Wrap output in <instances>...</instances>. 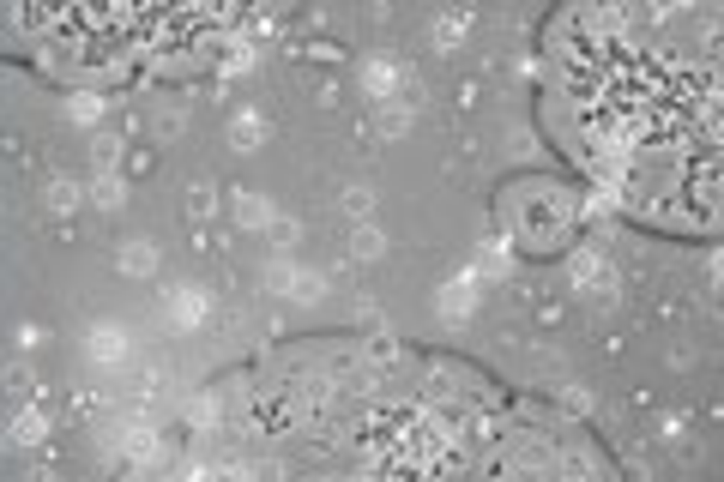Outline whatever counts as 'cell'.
I'll list each match as a JSON object with an SVG mask.
<instances>
[{"mask_svg":"<svg viewBox=\"0 0 724 482\" xmlns=\"http://www.w3.org/2000/svg\"><path fill=\"white\" fill-rule=\"evenodd\" d=\"M568 283L580 290V296H591V301H598V296H610V283H616V271L604 266V253L580 248V253L568 260Z\"/></svg>","mask_w":724,"mask_h":482,"instance_id":"cell-1","label":"cell"},{"mask_svg":"<svg viewBox=\"0 0 724 482\" xmlns=\"http://www.w3.org/2000/svg\"><path fill=\"white\" fill-rule=\"evenodd\" d=\"M205 314H212V296H205V283H175V290H169V326L193 332V326H205Z\"/></svg>","mask_w":724,"mask_h":482,"instance_id":"cell-2","label":"cell"},{"mask_svg":"<svg viewBox=\"0 0 724 482\" xmlns=\"http://www.w3.org/2000/svg\"><path fill=\"white\" fill-rule=\"evenodd\" d=\"M127 326H115V320H103V326H91V338H84V356H91V362L97 368H121L127 362Z\"/></svg>","mask_w":724,"mask_h":482,"instance_id":"cell-3","label":"cell"},{"mask_svg":"<svg viewBox=\"0 0 724 482\" xmlns=\"http://www.w3.org/2000/svg\"><path fill=\"white\" fill-rule=\"evenodd\" d=\"M266 283H278L290 301H321V296H326V278H321V271L284 266V260H278V266H266Z\"/></svg>","mask_w":724,"mask_h":482,"instance_id":"cell-4","label":"cell"},{"mask_svg":"<svg viewBox=\"0 0 724 482\" xmlns=\"http://www.w3.org/2000/svg\"><path fill=\"white\" fill-rule=\"evenodd\" d=\"M471 308H477V278H471V271H459V278L441 283V296H435V314L441 320H465Z\"/></svg>","mask_w":724,"mask_h":482,"instance_id":"cell-5","label":"cell"},{"mask_svg":"<svg viewBox=\"0 0 724 482\" xmlns=\"http://www.w3.org/2000/svg\"><path fill=\"white\" fill-rule=\"evenodd\" d=\"M404 79H411V73H399L392 61H362V91H369V97H387V103H399Z\"/></svg>","mask_w":724,"mask_h":482,"instance_id":"cell-6","label":"cell"},{"mask_svg":"<svg viewBox=\"0 0 724 482\" xmlns=\"http://www.w3.org/2000/svg\"><path fill=\"white\" fill-rule=\"evenodd\" d=\"M272 217H278V211H272L266 193H236V223H242V230H266Z\"/></svg>","mask_w":724,"mask_h":482,"instance_id":"cell-7","label":"cell"},{"mask_svg":"<svg viewBox=\"0 0 724 482\" xmlns=\"http://www.w3.org/2000/svg\"><path fill=\"white\" fill-rule=\"evenodd\" d=\"M6 434H13V447H36V440L49 434V422H43L36 410H18V416H13V428H6Z\"/></svg>","mask_w":724,"mask_h":482,"instance_id":"cell-8","label":"cell"},{"mask_svg":"<svg viewBox=\"0 0 724 482\" xmlns=\"http://www.w3.org/2000/svg\"><path fill=\"white\" fill-rule=\"evenodd\" d=\"M121 271H134V278L157 271V248L152 241H127V248H121Z\"/></svg>","mask_w":724,"mask_h":482,"instance_id":"cell-9","label":"cell"},{"mask_svg":"<svg viewBox=\"0 0 724 482\" xmlns=\"http://www.w3.org/2000/svg\"><path fill=\"white\" fill-rule=\"evenodd\" d=\"M91 163H97V175H115V163H121V139H115V133H97V139H91Z\"/></svg>","mask_w":724,"mask_h":482,"instance_id":"cell-10","label":"cell"},{"mask_svg":"<svg viewBox=\"0 0 724 482\" xmlns=\"http://www.w3.org/2000/svg\"><path fill=\"white\" fill-rule=\"evenodd\" d=\"M260 139H266V121H260V115H236V127H230V145H236V151H253Z\"/></svg>","mask_w":724,"mask_h":482,"instance_id":"cell-11","label":"cell"},{"mask_svg":"<svg viewBox=\"0 0 724 482\" xmlns=\"http://www.w3.org/2000/svg\"><path fill=\"white\" fill-rule=\"evenodd\" d=\"M465 25H471V18H465V13H441L435 25H429V36H435L441 49H453L459 36H465Z\"/></svg>","mask_w":724,"mask_h":482,"instance_id":"cell-12","label":"cell"},{"mask_svg":"<svg viewBox=\"0 0 724 482\" xmlns=\"http://www.w3.org/2000/svg\"><path fill=\"white\" fill-rule=\"evenodd\" d=\"M381 248H387V235L374 230V223H356V230H351V253H356V260H374Z\"/></svg>","mask_w":724,"mask_h":482,"instance_id":"cell-13","label":"cell"},{"mask_svg":"<svg viewBox=\"0 0 724 482\" xmlns=\"http://www.w3.org/2000/svg\"><path fill=\"white\" fill-rule=\"evenodd\" d=\"M91 200H97L103 211H115V205L127 200V187H121V175H97V187H91Z\"/></svg>","mask_w":724,"mask_h":482,"instance_id":"cell-14","label":"cell"},{"mask_svg":"<svg viewBox=\"0 0 724 482\" xmlns=\"http://www.w3.org/2000/svg\"><path fill=\"white\" fill-rule=\"evenodd\" d=\"M103 115V97H91V91H73L67 97V121H97Z\"/></svg>","mask_w":724,"mask_h":482,"instance_id":"cell-15","label":"cell"},{"mask_svg":"<svg viewBox=\"0 0 724 482\" xmlns=\"http://www.w3.org/2000/svg\"><path fill=\"white\" fill-rule=\"evenodd\" d=\"M369 205H374L369 187H344V211H351V217H369Z\"/></svg>","mask_w":724,"mask_h":482,"instance_id":"cell-16","label":"cell"},{"mask_svg":"<svg viewBox=\"0 0 724 482\" xmlns=\"http://www.w3.org/2000/svg\"><path fill=\"white\" fill-rule=\"evenodd\" d=\"M73 200H79V187H73V182H49V211H67Z\"/></svg>","mask_w":724,"mask_h":482,"instance_id":"cell-17","label":"cell"},{"mask_svg":"<svg viewBox=\"0 0 724 482\" xmlns=\"http://www.w3.org/2000/svg\"><path fill=\"white\" fill-rule=\"evenodd\" d=\"M187 416H193V428H212V422H218V404H212V398H193V404H187Z\"/></svg>","mask_w":724,"mask_h":482,"instance_id":"cell-18","label":"cell"},{"mask_svg":"<svg viewBox=\"0 0 724 482\" xmlns=\"http://www.w3.org/2000/svg\"><path fill=\"white\" fill-rule=\"evenodd\" d=\"M404 127H411V115H404V109H399V103H392V109H387V115H381V133H404Z\"/></svg>","mask_w":724,"mask_h":482,"instance_id":"cell-19","label":"cell"},{"mask_svg":"<svg viewBox=\"0 0 724 482\" xmlns=\"http://www.w3.org/2000/svg\"><path fill=\"white\" fill-rule=\"evenodd\" d=\"M157 133H164V139L182 133V109H164V115H157Z\"/></svg>","mask_w":724,"mask_h":482,"instance_id":"cell-20","label":"cell"},{"mask_svg":"<svg viewBox=\"0 0 724 482\" xmlns=\"http://www.w3.org/2000/svg\"><path fill=\"white\" fill-rule=\"evenodd\" d=\"M272 235H278V248H290V241H296V223H290V217H272Z\"/></svg>","mask_w":724,"mask_h":482,"instance_id":"cell-21","label":"cell"},{"mask_svg":"<svg viewBox=\"0 0 724 482\" xmlns=\"http://www.w3.org/2000/svg\"><path fill=\"white\" fill-rule=\"evenodd\" d=\"M187 205H193V217H205V211H212V187H193V200H187Z\"/></svg>","mask_w":724,"mask_h":482,"instance_id":"cell-22","label":"cell"}]
</instances>
